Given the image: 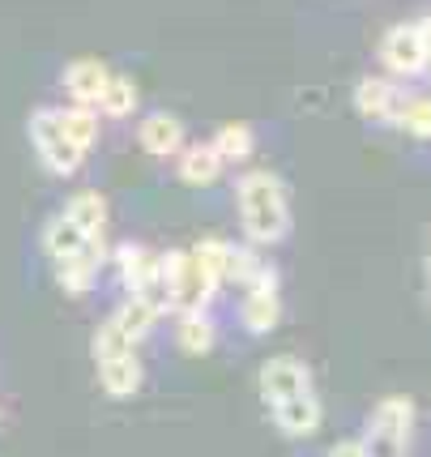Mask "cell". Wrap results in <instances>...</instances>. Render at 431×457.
Listing matches in <instances>:
<instances>
[{
	"mask_svg": "<svg viewBox=\"0 0 431 457\" xmlns=\"http://www.w3.org/2000/svg\"><path fill=\"white\" fill-rule=\"evenodd\" d=\"M236 210L239 231L248 236L253 248H274L291 236V193L278 171L248 167L236 179Z\"/></svg>",
	"mask_w": 431,
	"mask_h": 457,
	"instance_id": "1",
	"label": "cell"
},
{
	"mask_svg": "<svg viewBox=\"0 0 431 457\" xmlns=\"http://www.w3.org/2000/svg\"><path fill=\"white\" fill-rule=\"evenodd\" d=\"M90 351H95V368H98L103 394H107V398H133V394L141 389V380H145L137 346L124 338L112 320H103V325L95 329Z\"/></svg>",
	"mask_w": 431,
	"mask_h": 457,
	"instance_id": "2",
	"label": "cell"
},
{
	"mask_svg": "<svg viewBox=\"0 0 431 457\" xmlns=\"http://www.w3.org/2000/svg\"><path fill=\"white\" fill-rule=\"evenodd\" d=\"M158 278L167 291V308H176V312H205L218 295V282L196 265L188 248L158 253Z\"/></svg>",
	"mask_w": 431,
	"mask_h": 457,
	"instance_id": "3",
	"label": "cell"
},
{
	"mask_svg": "<svg viewBox=\"0 0 431 457\" xmlns=\"http://www.w3.org/2000/svg\"><path fill=\"white\" fill-rule=\"evenodd\" d=\"M414 436V402L406 394H389L368 415V436L359 440L368 457H406Z\"/></svg>",
	"mask_w": 431,
	"mask_h": 457,
	"instance_id": "4",
	"label": "cell"
},
{
	"mask_svg": "<svg viewBox=\"0 0 431 457\" xmlns=\"http://www.w3.org/2000/svg\"><path fill=\"white\" fill-rule=\"evenodd\" d=\"M112 265H116V278L124 287V295H145L167 312V291H162V278H158V253L150 244H141V239L116 244L112 248Z\"/></svg>",
	"mask_w": 431,
	"mask_h": 457,
	"instance_id": "5",
	"label": "cell"
},
{
	"mask_svg": "<svg viewBox=\"0 0 431 457\" xmlns=\"http://www.w3.org/2000/svg\"><path fill=\"white\" fill-rule=\"evenodd\" d=\"M380 64L393 81H410L427 69V26L423 21H397L380 35Z\"/></svg>",
	"mask_w": 431,
	"mask_h": 457,
	"instance_id": "6",
	"label": "cell"
},
{
	"mask_svg": "<svg viewBox=\"0 0 431 457\" xmlns=\"http://www.w3.org/2000/svg\"><path fill=\"white\" fill-rule=\"evenodd\" d=\"M30 141H35V154L52 176H78L81 162H86V154L60 133L56 107H35L30 112Z\"/></svg>",
	"mask_w": 431,
	"mask_h": 457,
	"instance_id": "7",
	"label": "cell"
},
{
	"mask_svg": "<svg viewBox=\"0 0 431 457\" xmlns=\"http://www.w3.org/2000/svg\"><path fill=\"white\" fill-rule=\"evenodd\" d=\"M278 320H282L278 270L274 265H265V270H261V278L244 287V299H239V325H244V334L265 338V334H274L278 329Z\"/></svg>",
	"mask_w": 431,
	"mask_h": 457,
	"instance_id": "8",
	"label": "cell"
},
{
	"mask_svg": "<svg viewBox=\"0 0 431 457\" xmlns=\"http://www.w3.org/2000/svg\"><path fill=\"white\" fill-rule=\"evenodd\" d=\"M256 389H261V402H265V406H278V402L294 398V394L316 389L312 368H308L299 355H274V359H265V363H261V372H256Z\"/></svg>",
	"mask_w": 431,
	"mask_h": 457,
	"instance_id": "9",
	"label": "cell"
},
{
	"mask_svg": "<svg viewBox=\"0 0 431 457\" xmlns=\"http://www.w3.org/2000/svg\"><path fill=\"white\" fill-rule=\"evenodd\" d=\"M137 141L150 159H176L179 150L188 145V133H184V120L171 116V112H150L141 116L137 124Z\"/></svg>",
	"mask_w": 431,
	"mask_h": 457,
	"instance_id": "10",
	"label": "cell"
},
{
	"mask_svg": "<svg viewBox=\"0 0 431 457\" xmlns=\"http://www.w3.org/2000/svg\"><path fill=\"white\" fill-rule=\"evenodd\" d=\"M269 419H274V428L282 432V436L303 440V436H312L316 428H320L325 406H320V398H316V389H308V394H294V398L269 406Z\"/></svg>",
	"mask_w": 431,
	"mask_h": 457,
	"instance_id": "11",
	"label": "cell"
},
{
	"mask_svg": "<svg viewBox=\"0 0 431 457\" xmlns=\"http://www.w3.org/2000/svg\"><path fill=\"white\" fill-rule=\"evenodd\" d=\"M402 86L393 78H359L354 86V107H359V116L363 120H380V124H393V116L402 112Z\"/></svg>",
	"mask_w": 431,
	"mask_h": 457,
	"instance_id": "12",
	"label": "cell"
},
{
	"mask_svg": "<svg viewBox=\"0 0 431 457\" xmlns=\"http://www.w3.org/2000/svg\"><path fill=\"white\" fill-rule=\"evenodd\" d=\"M64 219L73 222L78 231H86L90 239H107V227H112V205L107 197L98 193V188H81L73 197L64 201V210H60Z\"/></svg>",
	"mask_w": 431,
	"mask_h": 457,
	"instance_id": "13",
	"label": "cell"
},
{
	"mask_svg": "<svg viewBox=\"0 0 431 457\" xmlns=\"http://www.w3.org/2000/svg\"><path fill=\"white\" fill-rule=\"evenodd\" d=\"M90 248H107V239H90L86 231H78L73 222L64 219L60 210L43 222V253H47V261L81 257V253H90Z\"/></svg>",
	"mask_w": 431,
	"mask_h": 457,
	"instance_id": "14",
	"label": "cell"
},
{
	"mask_svg": "<svg viewBox=\"0 0 431 457\" xmlns=\"http://www.w3.org/2000/svg\"><path fill=\"white\" fill-rule=\"evenodd\" d=\"M107 81H112V69L95 56H81L64 69V90H69V99L81 103V107H98Z\"/></svg>",
	"mask_w": 431,
	"mask_h": 457,
	"instance_id": "15",
	"label": "cell"
},
{
	"mask_svg": "<svg viewBox=\"0 0 431 457\" xmlns=\"http://www.w3.org/2000/svg\"><path fill=\"white\" fill-rule=\"evenodd\" d=\"M227 171V162L218 159V150L210 141H193L176 154V176L188 184V188H210L218 176Z\"/></svg>",
	"mask_w": 431,
	"mask_h": 457,
	"instance_id": "16",
	"label": "cell"
},
{
	"mask_svg": "<svg viewBox=\"0 0 431 457\" xmlns=\"http://www.w3.org/2000/svg\"><path fill=\"white\" fill-rule=\"evenodd\" d=\"M107 320H112L120 334L137 346V342H145L150 334H154V325L162 320V308H158L154 299H145V295H124L120 299V308Z\"/></svg>",
	"mask_w": 431,
	"mask_h": 457,
	"instance_id": "17",
	"label": "cell"
},
{
	"mask_svg": "<svg viewBox=\"0 0 431 457\" xmlns=\"http://www.w3.org/2000/svg\"><path fill=\"white\" fill-rule=\"evenodd\" d=\"M103 265H107V248H90V253H81V257L52 261L56 282L69 291V295H90V291H95V282H98V274H103Z\"/></svg>",
	"mask_w": 431,
	"mask_h": 457,
	"instance_id": "18",
	"label": "cell"
},
{
	"mask_svg": "<svg viewBox=\"0 0 431 457\" xmlns=\"http://www.w3.org/2000/svg\"><path fill=\"white\" fill-rule=\"evenodd\" d=\"M176 346L184 351V355H193V359H201V355H210V351H214L218 346V325H214V317H210V308H205V312H179Z\"/></svg>",
	"mask_w": 431,
	"mask_h": 457,
	"instance_id": "19",
	"label": "cell"
},
{
	"mask_svg": "<svg viewBox=\"0 0 431 457\" xmlns=\"http://www.w3.org/2000/svg\"><path fill=\"white\" fill-rule=\"evenodd\" d=\"M56 124H60V133L73 141L81 154H90V150L98 145V107H81V103L56 107Z\"/></svg>",
	"mask_w": 431,
	"mask_h": 457,
	"instance_id": "20",
	"label": "cell"
},
{
	"mask_svg": "<svg viewBox=\"0 0 431 457\" xmlns=\"http://www.w3.org/2000/svg\"><path fill=\"white\" fill-rule=\"evenodd\" d=\"M218 150V159L222 162H248L256 154V129L253 124H244V120H231V124H222L210 141Z\"/></svg>",
	"mask_w": 431,
	"mask_h": 457,
	"instance_id": "21",
	"label": "cell"
},
{
	"mask_svg": "<svg viewBox=\"0 0 431 457\" xmlns=\"http://www.w3.org/2000/svg\"><path fill=\"white\" fill-rule=\"evenodd\" d=\"M137 81L124 78V73H112V81H107V90H103V99H98V116L107 120H128L133 112H137Z\"/></svg>",
	"mask_w": 431,
	"mask_h": 457,
	"instance_id": "22",
	"label": "cell"
},
{
	"mask_svg": "<svg viewBox=\"0 0 431 457\" xmlns=\"http://www.w3.org/2000/svg\"><path fill=\"white\" fill-rule=\"evenodd\" d=\"M188 253H193V261L218 282V287L227 282V274H231V253H236V244H231V239L210 236V239H201L196 248H188Z\"/></svg>",
	"mask_w": 431,
	"mask_h": 457,
	"instance_id": "23",
	"label": "cell"
},
{
	"mask_svg": "<svg viewBox=\"0 0 431 457\" xmlns=\"http://www.w3.org/2000/svg\"><path fill=\"white\" fill-rule=\"evenodd\" d=\"M393 129H402L414 141H427L431 137V95H414V99L402 103V112L393 116Z\"/></svg>",
	"mask_w": 431,
	"mask_h": 457,
	"instance_id": "24",
	"label": "cell"
},
{
	"mask_svg": "<svg viewBox=\"0 0 431 457\" xmlns=\"http://www.w3.org/2000/svg\"><path fill=\"white\" fill-rule=\"evenodd\" d=\"M261 270H265V257H261V248H253V244H236V253H231V274H227V282H236V287H248V282L261 278Z\"/></svg>",
	"mask_w": 431,
	"mask_h": 457,
	"instance_id": "25",
	"label": "cell"
},
{
	"mask_svg": "<svg viewBox=\"0 0 431 457\" xmlns=\"http://www.w3.org/2000/svg\"><path fill=\"white\" fill-rule=\"evenodd\" d=\"M329 457H368V453H363L359 440H337L334 449H329Z\"/></svg>",
	"mask_w": 431,
	"mask_h": 457,
	"instance_id": "26",
	"label": "cell"
},
{
	"mask_svg": "<svg viewBox=\"0 0 431 457\" xmlns=\"http://www.w3.org/2000/svg\"><path fill=\"white\" fill-rule=\"evenodd\" d=\"M423 26H427V69H423V73L431 78V18H423Z\"/></svg>",
	"mask_w": 431,
	"mask_h": 457,
	"instance_id": "27",
	"label": "cell"
}]
</instances>
